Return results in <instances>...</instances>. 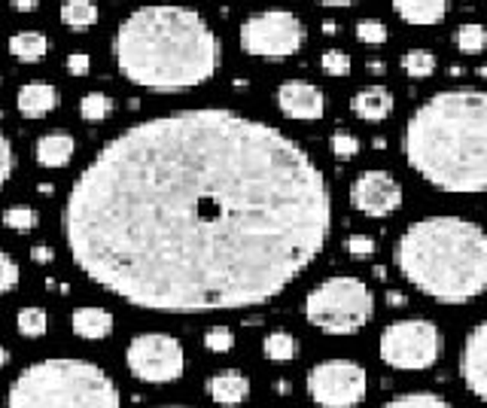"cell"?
Here are the masks:
<instances>
[{"mask_svg":"<svg viewBox=\"0 0 487 408\" xmlns=\"http://www.w3.org/2000/svg\"><path fill=\"white\" fill-rule=\"evenodd\" d=\"M61 232L74 266L140 311H244L323 253L332 192L281 128L192 107L107 140L70 186Z\"/></svg>","mask_w":487,"mask_h":408,"instance_id":"1","label":"cell"},{"mask_svg":"<svg viewBox=\"0 0 487 408\" xmlns=\"http://www.w3.org/2000/svg\"><path fill=\"white\" fill-rule=\"evenodd\" d=\"M116 68L128 83L149 92H174L204 85L220 68V40L211 25L189 6L149 4L119 25Z\"/></svg>","mask_w":487,"mask_h":408,"instance_id":"2","label":"cell"},{"mask_svg":"<svg viewBox=\"0 0 487 408\" xmlns=\"http://www.w3.org/2000/svg\"><path fill=\"white\" fill-rule=\"evenodd\" d=\"M403 153L414 174L448 196L487 192V92L445 89L408 116Z\"/></svg>","mask_w":487,"mask_h":408,"instance_id":"3","label":"cell"},{"mask_svg":"<svg viewBox=\"0 0 487 408\" xmlns=\"http://www.w3.org/2000/svg\"><path fill=\"white\" fill-rule=\"evenodd\" d=\"M393 260L414 290L439 305H469L487 292V228L457 213L411 223Z\"/></svg>","mask_w":487,"mask_h":408,"instance_id":"4","label":"cell"},{"mask_svg":"<svg viewBox=\"0 0 487 408\" xmlns=\"http://www.w3.org/2000/svg\"><path fill=\"white\" fill-rule=\"evenodd\" d=\"M6 408H122L119 388L98 363L52 356L10 381Z\"/></svg>","mask_w":487,"mask_h":408,"instance_id":"5","label":"cell"},{"mask_svg":"<svg viewBox=\"0 0 487 408\" xmlns=\"http://www.w3.org/2000/svg\"><path fill=\"white\" fill-rule=\"evenodd\" d=\"M302 314L307 324L323 335L345 339V335H356L369 326V320L375 317V296L360 277L335 275L307 292Z\"/></svg>","mask_w":487,"mask_h":408,"instance_id":"6","label":"cell"},{"mask_svg":"<svg viewBox=\"0 0 487 408\" xmlns=\"http://www.w3.org/2000/svg\"><path fill=\"white\" fill-rule=\"evenodd\" d=\"M378 354L387 369L396 372H427L445 354V335L433 320L408 317L381 329Z\"/></svg>","mask_w":487,"mask_h":408,"instance_id":"7","label":"cell"},{"mask_svg":"<svg viewBox=\"0 0 487 408\" xmlns=\"http://www.w3.org/2000/svg\"><path fill=\"white\" fill-rule=\"evenodd\" d=\"M238 40L253 59H290L305 46V25L290 10H262L244 21Z\"/></svg>","mask_w":487,"mask_h":408,"instance_id":"8","label":"cell"},{"mask_svg":"<svg viewBox=\"0 0 487 408\" xmlns=\"http://www.w3.org/2000/svg\"><path fill=\"white\" fill-rule=\"evenodd\" d=\"M125 366L143 384H174L186 372V350L168 332H143L128 341Z\"/></svg>","mask_w":487,"mask_h":408,"instance_id":"9","label":"cell"},{"mask_svg":"<svg viewBox=\"0 0 487 408\" xmlns=\"http://www.w3.org/2000/svg\"><path fill=\"white\" fill-rule=\"evenodd\" d=\"M307 396L320 408H356L369 393V375L356 360H323L307 372Z\"/></svg>","mask_w":487,"mask_h":408,"instance_id":"10","label":"cell"},{"mask_svg":"<svg viewBox=\"0 0 487 408\" xmlns=\"http://www.w3.org/2000/svg\"><path fill=\"white\" fill-rule=\"evenodd\" d=\"M350 207L365 213L371 220H384L403 207V183L390 174V171L371 168L363 171L354 183H350Z\"/></svg>","mask_w":487,"mask_h":408,"instance_id":"11","label":"cell"},{"mask_svg":"<svg viewBox=\"0 0 487 408\" xmlns=\"http://www.w3.org/2000/svg\"><path fill=\"white\" fill-rule=\"evenodd\" d=\"M277 110L286 119H296V123H317L326 113V95L320 85L305 83V80H290L277 89L275 95Z\"/></svg>","mask_w":487,"mask_h":408,"instance_id":"12","label":"cell"},{"mask_svg":"<svg viewBox=\"0 0 487 408\" xmlns=\"http://www.w3.org/2000/svg\"><path fill=\"white\" fill-rule=\"evenodd\" d=\"M460 378L472 396L487 405V320L472 326L469 335L463 339Z\"/></svg>","mask_w":487,"mask_h":408,"instance_id":"13","label":"cell"},{"mask_svg":"<svg viewBox=\"0 0 487 408\" xmlns=\"http://www.w3.org/2000/svg\"><path fill=\"white\" fill-rule=\"evenodd\" d=\"M393 107H396V98L387 85H365L350 98V110L363 123H384L393 116Z\"/></svg>","mask_w":487,"mask_h":408,"instance_id":"14","label":"cell"},{"mask_svg":"<svg viewBox=\"0 0 487 408\" xmlns=\"http://www.w3.org/2000/svg\"><path fill=\"white\" fill-rule=\"evenodd\" d=\"M204 390H207V396H211L217 405L235 408V405L247 403V396H250V378L244 375V372L228 369V372H220V375L207 378Z\"/></svg>","mask_w":487,"mask_h":408,"instance_id":"15","label":"cell"},{"mask_svg":"<svg viewBox=\"0 0 487 408\" xmlns=\"http://www.w3.org/2000/svg\"><path fill=\"white\" fill-rule=\"evenodd\" d=\"M393 12L411 28L442 25L448 16V0H390Z\"/></svg>","mask_w":487,"mask_h":408,"instance_id":"16","label":"cell"},{"mask_svg":"<svg viewBox=\"0 0 487 408\" xmlns=\"http://www.w3.org/2000/svg\"><path fill=\"white\" fill-rule=\"evenodd\" d=\"M16 107L25 119H43L59 107V89L52 83H28L19 89Z\"/></svg>","mask_w":487,"mask_h":408,"instance_id":"17","label":"cell"},{"mask_svg":"<svg viewBox=\"0 0 487 408\" xmlns=\"http://www.w3.org/2000/svg\"><path fill=\"white\" fill-rule=\"evenodd\" d=\"M70 329L83 341H101L113 332V314L101 305H83L70 314Z\"/></svg>","mask_w":487,"mask_h":408,"instance_id":"18","label":"cell"},{"mask_svg":"<svg viewBox=\"0 0 487 408\" xmlns=\"http://www.w3.org/2000/svg\"><path fill=\"white\" fill-rule=\"evenodd\" d=\"M74 153H76V143L68 132H49L34 143V156H37V162L49 171L68 168Z\"/></svg>","mask_w":487,"mask_h":408,"instance_id":"19","label":"cell"},{"mask_svg":"<svg viewBox=\"0 0 487 408\" xmlns=\"http://www.w3.org/2000/svg\"><path fill=\"white\" fill-rule=\"evenodd\" d=\"M49 52V40L40 31H21L10 37V55L21 64H37L46 59Z\"/></svg>","mask_w":487,"mask_h":408,"instance_id":"20","label":"cell"},{"mask_svg":"<svg viewBox=\"0 0 487 408\" xmlns=\"http://www.w3.org/2000/svg\"><path fill=\"white\" fill-rule=\"evenodd\" d=\"M98 4L95 0H68L61 6V21L70 28V31H89V28L98 25Z\"/></svg>","mask_w":487,"mask_h":408,"instance_id":"21","label":"cell"},{"mask_svg":"<svg viewBox=\"0 0 487 408\" xmlns=\"http://www.w3.org/2000/svg\"><path fill=\"white\" fill-rule=\"evenodd\" d=\"M262 354H265V360H271V363H292L299 356L296 335L283 332V329L268 332L265 335V341H262Z\"/></svg>","mask_w":487,"mask_h":408,"instance_id":"22","label":"cell"},{"mask_svg":"<svg viewBox=\"0 0 487 408\" xmlns=\"http://www.w3.org/2000/svg\"><path fill=\"white\" fill-rule=\"evenodd\" d=\"M399 64H403L405 76H411V80H429V76L435 74V68H439V59H435L429 49L414 46V49H408V52H403Z\"/></svg>","mask_w":487,"mask_h":408,"instance_id":"23","label":"cell"},{"mask_svg":"<svg viewBox=\"0 0 487 408\" xmlns=\"http://www.w3.org/2000/svg\"><path fill=\"white\" fill-rule=\"evenodd\" d=\"M454 43L463 55H482L487 49V25H482V21H467V25L457 28Z\"/></svg>","mask_w":487,"mask_h":408,"instance_id":"24","label":"cell"},{"mask_svg":"<svg viewBox=\"0 0 487 408\" xmlns=\"http://www.w3.org/2000/svg\"><path fill=\"white\" fill-rule=\"evenodd\" d=\"M381 408H454L445 396L429 390H411L403 393V396H393L390 403H384Z\"/></svg>","mask_w":487,"mask_h":408,"instance_id":"25","label":"cell"},{"mask_svg":"<svg viewBox=\"0 0 487 408\" xmlns=\"http://www.w3.org/2000/svg\"><path fill=\"white\" fill-rule=\"evenodd\" d=\"M16 329L21 339H43L49 329V314L43 308H21L16 314Z\"/></svg>","mask_w":487,"mask_h":408,"instance_id":"26","label":"cell"},{"mask_svg":"<svg viewBox=\"0 0 487 408\" xmlns=\"http://www.w3.org/2000/svg\"><path fill=\"white\" fill-rule=\"evenodd\" d=\"M113 113V98H107L104 92H89L80 98V116L85 123H104Z\"/></svg>","mask_w":487,"mask_h":408,"instance_id":"27","label":"cell"},{"mask_svg":"<svg viewBox=\"0 0 487 408\" xmlns=\"http://www.w3.org/2000/svg\"><path fill=\"white\" fill-rule=\"evenodd\" d=\"M37 223H40L37 211H34V207H28V204H16V207H6V211H4V226L10 228V232H19V235L34 232Z\"/></svg>","mask_w":487,"mask_h":408,"instance_id":"28","label":"cell"},{"mask_svg":"<svg viewBox=\"0 0 487 408\" xmlns=\"http://www.w3.org/2000/svg\"><path fill=\"white\" fill-rule=\"evenodd\" d=\"M329 149H332V156L339 162H350V159H356V156H360L363 143H360L356 134H350V132H345V128H339V132L329 138Z\"/></svg>","mask_w":487,"mask_h":408,"instance_id":"29","label":"cell"},{"mask_svg":"<svg viewBox=\"0 0 487 408\" xmlns=\"http://www.w3.org/2000/svg\"><path fill=\"white\" fill-rule=\"evenodd\" d=\"M356 40L365 43V46H384L390 40V31L381 19H360L356 21Z\"/></svg>","mask_w":487,"mask_h":408,"instance_id":"30","label":"cell"},{"mask_svg":"<svg viewBox=\"0 0 487 408\" xmlns=\"http://www.w3.org/2000/svg\"><path fill=\"white\" fill-rule=\"evenodd\" d=\"M320 68H323L326 76H347L354 61H350L345 49H326V52L320 55Z\"/></svg>","mask_w":487,"mask_h":408,"instance_id":"31","label":"cell"},{"mask_svg":"<svg viewBox=\"0 0 487 408\" xmlns=\"http://www.w3.org/2000/svg\"><path fill=\"white\" fill-rule=\"evenodd\" d=\"M204 348L211 354H228L235 348V332L228 326H211L204 332Z\"/></svg>","mask_w":487,"mask_h":408,"instance_id":"32","label":"cell"},{"mask_svg":"<svg viewBox=\"0 0 487 408\" xmlns=\"http://www.w3.org/2000/svg\"><path fill=\"white\" fill-rule=\"evenodd\" d=\"M19 277H21V271H19V262L12 260L10 253H4L0 250V296L4 292H12L19 286Z\"/></svg>","mask_w":487,"mask_h":408,"instance_id":"33","label":"cell"},{"mask_svg":"<svg viewBox=\"0 0 487 408\" xmlns=\"http://www.w3.org/2000/svg\"><path fill=\"white\" fill-rule=\"evenodd\" d=\"M345 247L354 260H369V256H375L378 241L371 238V235H350V238L345 241Z\"/></svg>","mask_w":487,"mask_h":408,"instance_id":"34","label":"cell"},{"mask_svg":"<svg viewBox=\"0 0 487 408\" xmlns=\"http://www.w3.org/2000/svg\"><path fill=\"white\" fill-rule=\"evenodd\" d=\"M12 168H16V156H12V143L0 132V189L6 186V180L12 177Z\"/></svg>","mask_w":487,"mask_h":408,"instance_id":"35","label":"cell"},{"mask_svg":"<svg viewBox=\"0 0 487 408\" xmlns=\"http://www.w3.org/2000/svg\"><path fill=\"white\" fill-rule=\"evenodd\" d=\"M64 64H68V70L74 76H85L89 74V68H92V55L89 52H70Z\"/></svg>","mask_w":487,"mask_h":408,"instance_id":"36","label":"cell"},{"mask_svg":"<svg viewBox=\"0 0 487 408\" xmlns=\"http://www.w3.org/2000/svg\"><path fill=\"white\" fill-rule=\"evenodd\" d=\"M31 260L40 262V266H49V262L55 260V253H52V247L49 244H34L31 247Z\"/></svg>","mask_w":487,"mask_h":408,"instance_id":"37","label":"cell"},{"mask_svg":"<svg viewBox=\"0 0 487 408\" xmlns=\"http://www.w3.org/2000/svg\"><path fill=\"white\" fill-rule=\"evenodd\" d=\"M12 4V10H19V12H34L37 10V0H10Z\"/></svg>","mask_w":487,"mask_h":408,"instance_id":"38","label":"cell"},{"mask_svg":"<svg viewBox=\"0 0 487 408\" xmlns=\"http://www.w3.org/2000/svg\"><path fill=\"white\" fill-rule=\"evenodd\" d=\"M408 302L405 299V292H399V290H390L387 292V305H393V308H403Z\"/></svg>","mask_w":487,"mask_h":408,"instance_id":"39","label":"cell"},{"mask_svg":"<svg viewBox=\"0 0 487 408\" xmlns=\"http://www.w3.org/2000/svg\"><path fill=\"white\" fill-rule=\"evenodd\" d=\"M314 4H320V6H354V4H360V0H314Z\"/></svg>","mask_w":487,"mask_h":408,"instance_id":"40","label":"cell"},{"mask_svg":"<svg viewBox=\"0 0 487 408\" xmlns=\"http://www.w3.org/2000/svg\"><path fill=\"white\" fill-rule=\"evenodd\" d=\"M275 390H277V396H290L292 384H290V381H277V384H275Z\"/></svg>","mask_w":487,"mask_h":408,"instance_id":"41","label":"cell"},{"mask_svg":"<svg viewBox=\"0 0 487 408\" xmlns=\"http://www.w3.org/2000/svg\"><path fill=\"white\" fill-rule=\"evenodd\" d=\"M323 34H329V37L339 34V25H335V21H323Z\"/></svg>","mask_w":487,"mask_h":408,"instance_id":"42","label":"cell"},{"mask_svg":"<svg viewBox=\"0 0 487 408\" xmlns=\"http://www.w3.org/2000/svg\"><path fill=\"white\" fill-rule=\"evenodd\" d=\"M6 363H10V350H6V348H0V369H4Z\"/></svg>","mask_w":487,"mask_h":408,"instance_id":"43","label":"cell"},{"mask_svg":"<svg viewBox=\"0 0 487 408\" xmlns=\"http://www.w3.org/2000/svg\"><path fill=\"white\" fill-rule=\"evenodd\" d=\"M375 277H381V281H384V277H387V268H384V266H378V268H375Z\"/></svg>","mask_w":487,"mask_h":408,"instance_id":"44","label":"cell"},{"mask_svg":"<svg viewBox=\"0 0 487 408\" xmlns=\"http://www.w3.org/2000/svg\"><path fill=\"white\" fill-rule=\"evenodd\" d=\"M162 408H186V405H162Z\"/></svg>","mask_w":487,"mask_h":408,"instance_id":"45","label":"cell"}]
</instances>
